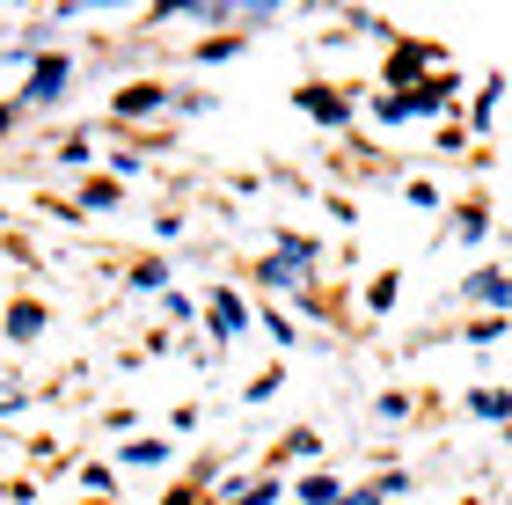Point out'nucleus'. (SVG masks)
Masks as SVG:
<instances>
[{
	"mask_svg": "<svg viewBox=\"0 0 512 505\" xmlns=\"http://www.w3.org/2000/svg\"><path fill=\"white\" fill-rule=\"evenodd\" d=\"M293 103L308 110V118H322V125H344V118H352V103H344V96H330V88H300Z\"/></svg>",
	"mask_w": 512,
	"mask_h": 505,
	"instance_id": "1",
	"label": "nucleus"
},
{
	"mask_svg": "<svg viewBox=\"0 0 512 505\" xmlns=\"http://www.w3.org/2000/svg\"><path fill=\"white\" fill-rule=\"evenodd\" d=\"M66 88V59H37V74H30V88H22V103H52Z\"/></svg>",
	"mask_w": 512,
	"mask_h": 505,
	"instance_id": "2",
	"label": "nucleus"
},
{
	"mask_svg": "<svg viewBox=\"0 0 512 505\" xmlns=\"http://www.w3.org/2000/svg\"><path fill=\"white\" fill-rule=\"evenodd\" d=\"M242 323H249V308H242V293H227V286H220V293H213V330H220V337H235Z\"/></svg>",
	"mask_w": 512,
	"mask_h": 505,
	"instance_id": "3",
	"label": "nucleus"
},
{
	"mask_svg": "<svg viewBox=\"0 0 512 505\" xmlns=\"http://www.w3.org/2000/svg\"><path fill=\"white\" fill-rule=\"evenodd\" d=\"M213 505H278V484H271V476H256V484H227V498H213Z\"/></svg>",
	"mask_w": 512,
	"mask_h": 505,
	"instance_id": "4",
	"label": "nucleus"
},
{
	"mask_svg": "<svg viewBox=\"0 0 512 505\" xmlns=\"http://www.w3.org/2000/svg\"><path fill=\"white\" fill-rule=\"evenodd\" d=\"M469 301H491V308H505V301H512V279H498V271H476V279H469Z\"/></svg>",
	"mask_w": 512,
	"mask_h": 505,
	"instance_id": "5",
	"label": "nucleus"
},
{
	"mask_svg": "<svg viewBox=\"0 0 512 505\" xmlns=\"http://www.w3.org/2000/svg\"><path fill=\"white\" fill-rule=\"evenodd\" d=\"M417 66H432V52H425V44H395V59H388V81L417 74Z\"/></svg>",
	"mask_w": 512,
	"mask_h": 505,
	"instance_id": "6",
	"label": "nucleus"
},
{
	"mask_svg": "<svg viewBox=\"0 0 512 505\" xmlns=\"http://www.w3.org/2000/svg\"><path fill=\"white\" fill-rule=\"evenodd\" d=\"M161 103H169L161 88H125V96H118V110H125V118H147V110H161Z\"/></svg>",
	"mask_w": 512,
	"mask_h": 505,
	"instance_id": "7",
	"label": "nucleus"
},
{
	"mask_svg": "<svg viewBox=\"0 0 512 505\" xmlns=\"http://www.w3.org/2000/svg\"><path fill=\"white\" fill-rule=\"evenodd\" d=\"M337 498H344L337 476H308V484H300V505H337Z\"/></svg>",
	"mask_w": 512,
	"mask_h": 505,
	"instance_id": "8",
	"label": "nucleus"
},
{
	"mask_svg": "<svg viewBox=\"0 0 512 505\" xmlns=\"http://www.w3.org/2000/svg\"><path fill=\"white\" fill-rule=\"evenodd\" d=\"M469 410H476V418H512V396H498V388H476Z\"/></svg>",
	"mask_w": 512,
	"mask_h": 505,
	"instance_id": "9",
	"label": "nucleus"
},
{
	"mask_svg": "<svg viewBox=\"0 0 512 505\" xmlns=\"http://www.w3.org/2000/svg\"><path fill=\"white\" fill-rule=\"evenodd\" d=\"M264 279H271V286H293V279H308V264H300V257H271Z\"/></svg>",
	"mask_w": 512,
	"mask_h": 505,
	"instance_id": "10",
	"label": "nucleus"
},
{
	"mask_svg": "<svg viewBox=\"0 0 512 505\" xmlns=\"http://www.w3.org/2000/svg\"><path fill=\"white\" fill-rule=\"evenodd\" d=\"M44 330V308H30V301H22L15 315H8V337H37Z\"/></svg>",
	"mask_w": 512,
	"mask_h": 505,
	"instance_id": "11",
	"label": "nucleus"
},
{
	"mask_svg": "<svg viewBox=\"0 0 512 505\" xmlns=\"http://www.w3.org/2000/svg\"><path fill=\"white\" fill-rule=\"evenodd\" d=\"M125 462H139V469H154V462H169V447H161V440H139V447H125Z\"/></svg>",
	"mask_w": 512,
	"mask_h": 505,
	"instance_id": "12",
	"label": "nucleus"
},
{
	"mask_svg": "<svg viewBox=\"0 0 512 505\" xmlns=\"http://www.w3.org/2000/svg\"><path fill=\"white\" fill-rule=\"evenodd\" d=\"M337 505H381V498H374V491H344Z\"/></svg>",
	"mask_w": 512,
	"mask_h": 505,
	"instance_id": "13",
	"label": "nucleus"
},
{
	"mask_svg": "<svg viewBox=\"0 0 512 505\" xmlns=\"http://www.w3.org/2000/svg\"><path fill=\"white\" fill-rule=\"evenodd\" d=\"M161 505H198V498H191V491H176V498H161Z\"/></svg>",
	"mask_w": 512,
	"mask_h": 505,
	"instance_id": "14",
	"label": "nucleus"
},
{
	"mask_svg": "<svg viewBox=\"0 0 512 505\" xmlns=\"http://www.w3.org/2000/svg\"><path fill=\"white\" fill-rule=\"evenodd\" d=\"M8 125H15V110H0V132H8Z\"/></svg>",
	"mask_w": 512,
	"mask_h": 505,
	"instance_id": "15",
	"label": "nucleus"
}]
</instances>
